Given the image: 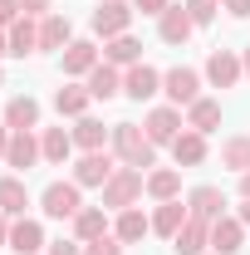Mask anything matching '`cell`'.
Segmentation results:
<instances>
[{
	"label": "cell",
	"mask_w": 250,
	"mask_h": 255,
	"mask_svg": "<svg viewBox=\"0 0 250 255\" xmlns=\"http://www.w3.org/2000/svg\"><path fill=\"white\" fill-rule=\"evenodd\" d=\"M113 147H118V157H123V167H152V137L142 132L137 123H113Z\"/></svg>",
	"instance_id": "6da1fadb"
},
{
	"label": "cell",
	"mask_w": 250,
	"mask_h": 255,
	"mask_svg": "<svg viewBox=\"0 0 250 255\" xmlns=\"http://www.w3.org/2000/svg\"><path fill=\"white\" fill-rule=\"evenodd\" d=\"M137 191H142V172H137V167H118V172L103 182V206H108V211H127V206L137 201Z\"/></svg>",
	"instance_id": "7a4b0ae2"
},
{
	"label": "cell",
	"mask_w": 250,
	"mask_h": 255,
	"mask_svg": "<svg viewBox=\"0 0 250 255\" xmlns=\"http://www.w3.org/2000/svg\"><path fill=\"white\" fill-rule=\"evenodd\" d=\"M191 30H196V20H191L187 5H167V10L157 15V34H162L167 44H187Z\"/></svg>",
	"instance_id": "3957f363"
},
{
	"label": "cell",
	"mask_w": 250,
	"mask_h": 255,
	"mask_svg": "<svg viewBox=\"0 0 250 255\" xmlns=\"http://www.w3.org/2000/svg\"><path fill=\"white\" fill-rule=\"evenodd\" d=\"M79 182H49L44 187V216H79Z\"/></svg>",
	"instance_id": "277c9868"
},
{
	"label": "cell",
	"mask_w": 250,
	"mask_h": 255,
	"mask_svg": "<svg viewBox=\"0 0 250 255\" xmlns=\"http://www.w3.org/2000/svg\"><path fill=\"white\" fill-rule=\"evenodd\" d=\"M127 20H132V10H127L123 0H103L94 10V30L103 34V39H118V34H127Z\"/></svg>",
	"instance_id": "5b68a950"
},
{
	"label": "cell",
	"mask_w": 250,
	"mask_h": 255,
	"mask_svg": "<svg viewBox=\"0 0 250 255\" xmlns=\"http://www.w3.org/2000/svg\"><path fill=\"white\" fill-rule=\"evenodd\" d=\"M211 246V221H201V216H187V226L172 236V251L177 255H201Z\"/></svg>",
	"instance_id": "8992f818"
},
{
	"label": "cell",
	"mask_w": 250,
	"mask_h": 255,
	"mask_svg": "<svg viewBox=\"0 0 250 255\" xmlns=\"http://www.w3.org/2000/svg\"><path fill=\"white\" fill-rule=\"evenodd\" d=\"M113 172H118V167H113L108 152H84V162L74 167V182H79V187H103Z\"/></svg>",
	"instance_id": "52a82bcc"
},
{
	"label": "cell",
	"mask_w": 250,
	"mask_h": 255,
	"mask_svg": "<svg viewBox=\"0 0 250 255\" xmlns=\"http://www.w3.org/2000/svg\"><path fill=\"white\" fill-rule=\"evenodd\" d=\"M241 74H246V64L236 59L231 49H216V54L206 59V79H211L216 89H231V84H241Z\"/></svg>",
	"instance_id": "ba28073f"
},
{
	"label": "cell",
	"mask_w": 250,
	"mask_h": 255,
	"mask_svg": "<svg viewBox=\"0 0 250 255\" xmlns=\"http://www.w3.org/2000/svg\"><path fill=\"white\" fill-rule=\"evenodd\" d=\"M157 84H162V74H157V69H147V64H132V69H127V79H123V94L142 103V98H152V94H157Z\"/></svg>",
	"instance_id": "9c48e42d"
},
{
	"label": "cell",
	"mask_w": 250,
	"mask_h": 255,
	"mask_svg": "<svg viewBox=\"0 0 250 255\" xmlns=\"http://www.w3.org/2000/svg\"><path fill=\"white\" fill-rule=\"evenodd\" d=\"M241 241H246L241 221H231V216H216V221H211V246H216V255H236Z\"/></svg>",
	"instance_id": "30bf717a"
},
{
	"label": "cell",
	"mask_w": 250,
	"mask_h": 255,
	"mask_svg": "<svg viewBox=\"0 0 250 255\" xmlns=\"http://www.w3.org/2000/svg\"><path fill=\"white\" fill-rule=\"evenodd\" d=\"M34 157H44V152H39V142H34L30 132H10L5 162H10V167H20V172H30V167H34Z\"/></svg>",
	"instance_id": "8fae6325"
},
{
	"label": "cell",
	"mask_w": 250,
	"mask_h": 255,
	"mask_svg": "<svg viewBox=\"0 0 250 255\" xmlns=\"http://www.w3.org/2000/svg\"><path fill=\"white\" fill-rule=\"evenodd\" d=\"M187 211H191V216H201V221H216L221 211H226V196H221L216 187H196L187 196Z\"/></svg>",
	"instance_id": "7c38bea8"
},
{
	"label": "cell",
	"mask_w": 250,
	"mask_h": 255,
	"mask_svg": "<svg viewBox=\"0 0 250 255\" xmlns=\"http://www.w3.org/2000/svg\"><path fill=\"white\" fill-rule=\"evenodd\" d=\"M187 216H191V211L182 206V201H162V206H157V216H152V231L172 241V236H177V231L187 226Z\"/></svg>",
	"instance_id": "4fadbf2b"
},
{
	"label": "cell",
	"mask_w": 250,
	"mask_h": 255,
	"mask_svg": "<svg viewBox=\"0 0 250 255\" xmlns=\"http://www.w3.org/2000/svg\"><path fill=\"white\" fill-rule=\"evenodd\" d=\"M167 94H172V103H196V89H201V79H196V69H172L167 79Z\"/></svg>",
	"instance_id": "5bb4252c"
},
{
	"label": "cell",
	"mask_w": 250,
	"mask_h": 255,
	"mask_svg": "<svg viewBox=\"0 0 250 255\" xmlns=\"http://www.w3.org/2000/svg\"><path fill=\"white\" fill-rule=\"evenodd\" d=\"M34 123H39V103H34V98H10V103H5V128L30 132Z\"/></svg>",
	"instance_id": "9a60e30c"
},
{
	"label": "cell",
	"mask_w": 250,
	"mask_h": 255,
	"mask_svg": "<svg viewBox=\"0 0 250 255\" xmlns=\"http://www.w3.org/2000/svg\"><path fill=\"white\" fill-rule=\"evenodd\" d=\"M177 128H182V118H177L172 108H152V113H147V137H152V142H177V137H182Z\"/></svg>",
	"instance_id": "2e32d148"
},
{
	"label": "cell",
	"mask_w": 250,
	"mask_h": 255,
	"mask_svg": "<svg viewBox=\"0 0 250 255\" xmlns=\"http://www.w3.org/2000/svg\"><path fill=\"white\" fill-rule=\"evenodd\" d=\"M39 246H44L39 221H15V226H10V251H15V255H34Z\"/></svg>",
	"instance_id": "e0dca14e"
},
{
	"label": "cell",
	"mask_w": 250,
	"mask_h": 255,
	"mask_svg": "<svg viewBox=\"0 0 250 255\" xmlns=\"http://www.w3.org/2000/svg\"><path fill=\"white\" fill-rule=\"evenodd\" d=\"M25 206H30L25 182H20V177H0V211H5V216H20Z\"/></svg>",
	"instance_id": "ac0fdd59"
},
{
	"label": "cell",
	"mask_w": 250,
	"mask_h": 255,
	"mask_svg": "<svg viewBox=\"0 0 250 255\" xmlns=\"http://www.w3.org/2000/svg\"><path fill=\"white\" fill-rule=\"evenodd\" d=\"M94 64H98V49L89 39H74V44L64 49V74H89Z\"/></svg>",
	"instance_id": "d6986e66"
},
{
	"label": "cell",
	"mask_w": 250,
	"mask_h": 255,
	"mask_svg": "<svg viewBox=\"0 0 250 255\" xmlns=\"http://www.w3.org/2000/svg\"><path fill=\"white\" fill-rule=\"evenodd\" d=\"M172 152H177V167H196V162L206 157V132H182L172 142Z\"/></svg>",
	"instance_id": "ffe728a7"
},
{
	"label": "cell",
	"mask_w": 250,
	"mask_h": 255,
	"mask_svg": "<svg viewBox=\"0 0 250 255\" xmlns=\"http://www.w3.org/2000/svg\"><path fill=\"white\" fill-rule=\"evenodd\" d=\"M118 89H123V84H118V69H113V64H94V69H89V94L94 98H113Z\"/></svg>",
	"instance_id": "44dd1931"
},
{
	"label": "cell",
	"mask_w": 250,
	"mask_h": 255,
	"mask_svg": "<svg viewBox=\"0 0 250 255\" xmlns=\"http://www.w3.org/2000/svg\"><path fill=\"white\" fill-rule=\"evenodd\" d=\"M34 49H39V30L30 25V15H25V20H15V25H10V54H20V59H25V54H34Z\"/></svg>",
	"instance_id": "7402d4cb"
},
{
	"label": "cell",
	"mask_w": 250,
	"mask_h": 255,
	"mask_svg": "<svg viewBox=\"0 0 250 255\" xmlns=\"http://www.w3.org/2000/svg\"><path fill=\"white\" fill-rule=\"evenodd\" d=\"M39 49H69V20H64V15H44V25H39Z\"/></svg>",
	"instance_id": "603a6c76"
},
{
	"label": "cell",
	"mask_w": 250,
	"mask_h": 255,
	"mask_svg": "<svg viewBox=\"0 0 250 255\" xmlns=\"http://www.w3.org/2000/svg\"><path fill=\"white\" fill-rule=\"evenodd\" d=\"M221 123V103H211V98H196L191 103V132H211V128Z\"/></svg>",
	"instance_id": "cb8c5ba5"
},
{
	"label": "cell",
	"mask_w": 250,
	"mask_h": 255,
	"mask_svg": "<svg viewBox=\"0 0 250 255\" xmlns=\"http://www.w3.org/2000/svg\"><path fill=\"white\" fill-rule=\"evenodd\" d=\"M103 137H108V128L98 123V118H79V128H74V142H79L84 152H98V147H103Z\"/></svg>",
	"instance_id": "d4e9b609"
},
{
	"label": "cell",
	"mask_w": 250,
	"mask_h": 255,
	"mask_svg": "<svg viewBox=\"0 0 250 255\" xmlns=\"http://www.w3.org/2000/svg\"><path fill=\"white\" fill-rule=\"evenodd\" d=\"M69 147H74V132H64V128H49L44 142H39V152H44L49 162H64V157H69Z\"/></svg>",
	"instance_id": "484cf974"
},
{
	"label": "cell",
	"mask_w": 250,
	"mask_h": 255,
	"mask_svg": "<svg viewBox=\"0 0 250 255\" xmlns=\"http://www.w3.org/2000/svg\"><path fill=\"white\" fill-rule=\"evenodd\" d=\"M74 231H79V241H98V236H108V216L103 211H79Z\"/></svg>",
	"instance_id": "4316f807"
},
{
	"label": "cell",
	"mask_w": 250,
	"mask_h": 255,
	"mask_svg": "<svg viewBox=\"0 0 250 255\" xmlns=\"http://www.w3.org/2000/svg\"><path fill=\"white\" fill-rule=\"evenodd\" d=\"M147 231H152V221H147L142 211H132V206H127L123 216H118V241H142Z\"/></svg>",
	"instance_id": "83f0119b"
},
{
	"label": "cell",
	"mask_w": 250,
	"mask_h": 255,
	"mask_svg": "<svg viewBox=\"0 0 250 255\" xmlns=\"http://www.w3.org/2000/svg\"><path fill=\"white\" fill-rule=\"evenodd\" d=\"M142 54V44L132 39V34H118V39H108V64H137Z\"/></svg>",
	"instance_id": "f1b7e54d"
},
{
	"label": "cell",
	"mask_w": 250,
	"mask_h": 255,
	"mask_svg": "<svg viewBox=\"0 0 250 255\" xmlns=\"http://www.w3.org/2000/svg\"><path fill=\"white\" fill-rule=\"evenodd\" d=\"M89 89H59V94H54V108H59V113H69V118H79V113H84V108H89Z\"/></svg>",
	"instance_id": "f546056e"
},
{
	"label": "cell",
	"mask_w": 250,
	"mask_h": 255,
	"mask_svg": "<svg viewBox=\"0 0 250 255\" xmlns=\"http://www.w3.org/2000/svg\"><path fill=\"white\" fill-rule=\"evenodd\" d=\"M221 162L236 167V172H250V137H231V142L221 147Z\"/></svg>",
	"instance_id": "4dcf8cb0"
},
{
	"label": "cell",
	"mask_w": 250,
	"mask_h": 255,
	"mask_svg": "<svg viewBox=\"0 0 250 255\" xmlns=\"http://www.w3.org/2000/svg\"><path fill=\"white\" fill-rule=\"evenodd\" d=\"M177 187H182V177H177V172H152V177H147V191H152L157 201H172Z\"/></svg>",
	"instance_id": "1f68e13d"
},
{
	"label": "cell",
	"mask_w": 250,
	"mask_h": 255,
	"mask_svg": "<svg viewBox=\"0 0 250 255\" xmlns=\"http://www.w3.org/2000/svg\"><path fill=\"white\" fill-rule=\"evenodd\" d=\"M216 5L221 0H187V10H191L196 25H211V20H216Z\"/></svg>",
	"instance_id": "d6a6232c"
},
{
	"label": "cell",
	"mask_w": 250,
	"mask_h": 255,
	"mask_svg": "<svg viewBox=\"0 0 250 255\" xmlns=\"http://www.w3.org/2000/svg\"><path fill=\"white\" fill-rule=\"evenodd\" d=\"M84 255H123V246L108 241V236H98V241H89V251H84Z\"/></svg>",
	"instance_id": "836d02e7"
},
{
	"label": "cell",
	"mask_w": 250,
	"mask_h": 255,
	"mask_svg": "<svg viewBox=\"0 0 250 255\" xmlns=\"http://www.w3.org/2000/svg\"><path fill=\"white\" fill-rule=\"evenodd\" d=\"M20 20V0H0V25H15Z\"/></svg>",
	"instance_id": "e575fe53"
},
{
	"label": "cell",
	"mask_w": 250,
	"mask_h": 255,
	"mask_svg": "<svg viewBox=\"0 0 250 255\" xmlns=\"http://www.w3.org/2000/svg\"><path fill=\"white\" fill-rule=\"evenodd\" d=\"M49 255H84V251H79L74 241H54V246H49Z\"/></svg>",
	"instance_id": "d590c367"
},
{
	"label": "cell",
	"mask_w": 250,
	"mask_h": 255,
	"mask_svg": "<svg viewBox=\"0 0 250 255\" xmlns=\"http://www.w3.org/2000/svg\"><path fill=\"white\" fill-rule=\"evenodd\" d=\"M137 10H142V15H162V10H167V0H137Z\"/></svg>",
	"instance_id": "8d00e7d4"
},
{
	"label": "cell",
	"mask_w": 250,
	"mask_h": 255,
	"mask_svg": "<svg viewBox=\"0 0 250 255\" xmlns=\"http://www.w3.org/2000/svg\"><path fill=\"white\" fill-rule=\"evenodd\" d=\"M221 5H226L231 15H241V20H246V15H250V0H221Z\"/></svg>",
	"instance_id": "74e56055"
},
{
	"label": "cell",
	"mask_w": 250,
	"mask_h": 255,
	"mask_svg": "<svg viewBox=\"0 0 250 255\" xmlns=\"http://www.w3.org/2000/svg\"><path fill=\"white\" fill-rule=\"evenodd\" d=\"M20 10L25 15H39V10H49V0H20Z\"/></svg>",
	"instance_id": "f35d334b"
},
{
	"label": "cell",
	"mask_w": 250,
	"mask_h": 255,
	"mask_svg": "<svg viewBox=\"0 0 250 255\" xmlns=\"http://www.w3.org/2000/svg\"><path fill=\"white\" fill-rule=\"evenodd\" d=\"M10 241V226H5V211H0V246Z\"/></svg>",
	"instance_id": "ab89813d"
},
{
	"label": "cell",
	"mask_w": 250,
	"mask_h": 255,
	"mask_svg": "<svg viewBox=\"0 0 250 255\" xmlns=\"http://www.w3.org/2000/svg\"><path fill=\"white\" fill-rule=\"evenodd\" d=\"M241 226H250V196H246V206H241Z\"/></svg>",
	"instance_id": "60d3db41"
},
{
	"label": "cell",
	"mask_w": 250,
	"mask_h": 255,
	"mask_svg": "<svg viewBox=\"0 0 250 255\" xmlns=\"http://www.w3.org/2000/svg\"><path fill=\"white\" fill-rule=\"evenodd\" d=\"M241 191H246V196H250V172H241Z\"/></svg>",
	"instance_id": "b9f144b4"
},
{
	"label": "cell",
	"mask_w": 250,
	"mask_h": 255,
	"mask_svg": "<svg viewBox=\"0 0 250 255\" xmlns=\"http://www.w3.org/2000/svg\"><path fill=\"white\" fill-rule=\"evenodd\" d=\"M5 147H10V137H5V128H0V157H5Z\"/></svg>",
	"instance_id": "7bdbcfd3"
},
{
	"label": "cell",
	"mask_w": 250,
	"mask_h": 255,
	"mask_svg": "<svg viewBox=\"0 0 250 255\" xmlns=\"http://www.w3.org/2000/svg\"><path fill=\"white\" fill-rule=\"evenodd\" d=\"M0 54H10V39H5V34H0Z\"/></svg>",
	"instance_id": "ee69618b"
},
{
	"label": "cell",
	"mask_w": 250,
	"mask_h": 255,
	"mask_svg": "<svg viewBox=\"0 0 250 255\" xmlns=\"http://www.w3.org/2000/svg\"><path fill=\"white\" fill-rule=\"evenodd\" d=\"M246 74H250V49H246Z\"/></svg>",
	"instance_id": "f6af8a7d"
}]
</instances>
